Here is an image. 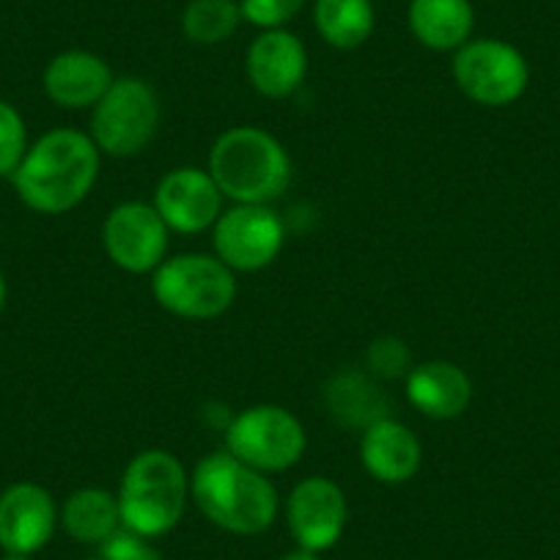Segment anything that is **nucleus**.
Wrapping results in <instances>:
<instances>
[{
    "instance_id": "1",
    "label": "nucleus",
    "mask_w": 560,
    "mask_h": 560,
    "mask_svg": "<svg viewBox=\"0 0 560 560\" xmlns=\"http://www.w3.org/2000/svg\"><path fill=\"white\" fill-rule=\"evenodd\" d=\"M100 149L91 135L52 129L28 147L14 171V187L25 207L42 214H63L85 201L100 176Z\"/></svg>"
},
{
    "instance_id": "2",
    "label": "nucleus",
    "mask_w": 560,
    "mask_h": 560,
    "mask_svg": "<svg viewBox=\"0 0 560 560\" xmlns=\"http://www.w3.org/2000/svg\"><path fill=\"white\" fill-rule=\"evenodd\" d=\"M190 498L214 527L234 536H258L278 520L280 498L267 472L229 451L203 456L190 478Z\"/></svg>"
},
{
    "instance_id": "3",
    "label": "nucleus",
    "mask_w": 560,
    "mask_h": 560,
    "mask_svg": "<svg viewBox=\"0 0 560 560\" xmlns=\"http://www.w3.org/2000/svg\"><path fill=\"white\" fill-rule=\"evenodd\" d=\"M209 174L223 198L269 207L292 185V160L275 135L258 127L225 129L209 152Z\"/></svg>"
},
{
    "instance_id": "4",
    "label": "nucleus",
    "mask_w": 560,
    "mask_h": 560,
    "mask_svg": "<svg viewBox=\"0 0 560 560\" xmlns=\"http://www.w3.org/2000/svg\"><path fill=\"white\" fill-rule=\"evenodd\" d=\"M121 527L147 538L174 530L190 500V476L171 451H140L127 465L118 487Z\"/></svg>"
},
{
    "instance_id": "5",
    "label": "nucleus",
    "mask_w": 560,
    "mask_h": 560,
    "mask_svg": "<svg viewBox=\"0 0 560 560\" xmlns=\"http://www.w3.org/2000/svg\"><path fill=\"white\" fill-rule=\"evenodd\" d=\"M154 300L179 319H214L236 300V272L218 256L185 253L165 258L152 272Z\"/></svg>"
},
{
    "instance_id": "6",
    "label": "nucleus",
    "mask_w": 560,
    "mask_h": 560,
    "mask_svg": "<svg viewBox=\"0 0 560 560\" xmlns=\"http://www.w3.org/2000/svg\"><path fill=\"white\" fill-rule=\"evenodd\" d=\"M160 127V100L140 78H116L94 105L91 140L107 158H135L149 147Z\"/></svg>"
},
{
    "instance_id": "7",
    "label": "nucleus",
    "mask_w": 560,
    "mask_h": 560,
    "mask_svg": "<svg viewBox=\"0 0 560 560\" xmlns=\"http://www.w3.org/2000/svg\"><path fill=\"white\" fill-rule=\"evenodd\" d=\"M305 427L278 404H258L236 415L225 429V451L261 472H283L305 454Z\"/></svg>"
},
{
    "instance_id": "8",
    "label": "nucleus",
    "mask_w": 560,
    "mask_h": 560,
    "mask_svg": "<svg viewBox=\"0 0 560 560\" xmlns=\"http://www.w3.org/2000/svg\"><path fill=\"white\" fill-rule=\"evenodd\" d=\"M451 69L462 94L483 107L514 105L530 83L527 58L500 39H470L456 50Z\"/></svg>"
},
{
    "instance_id": "9",
    "label": "nucleus",
    "mask_w": 560,
    "mask_h": 560,
    "mask_svg": "<svg viewBox=\"0 0 560 560\" xmlns=\"http://www.w3.org/2000/svg\"><path fill=\"white\" fill-rule=\"evenodd\" d=\"M214 256L234 272H258L278 258L283 247V223L272 207L236 203L212 225Z\"/></svg>"
},
{
    "instance_id": "10",
    "label": "nucleus",
    "mask_w": 560,
    "mask_h": 560,
    "mask_svg": "<svg viewBox=\"0 0 560 560\" xmlns=\"http://www.w3.org/2000/svg\"><path fill=\"white\" fill-rule=\"evenodd\" d=\"M171 229L154 203H118L102 225V245L118 269L132 275L154 272L168 258Z\"/></svg>"
},
{
    "instance_id": "11",
    "label": "nucleus",
    "mask_w": 560,
    "mask_h": 560,
    "mask_svg": "<svg viewBox=\"0 0 560 560\" xmlns=\"http://www.w3.org/2000/svg\"><path fill=\"white\" fill-rule=\"evenodd\" d=\"M287 522L298 547L319 555L327 552L347 530V494L325 476L303 478L287 500Z\"/></svg>"
},
{
    "instance_id": "12",
    "label": "nucleus",
    "mask_w": 560,
    "mask_h": 560,
    "mask_svg": "<svg viewBox=\"0 0 560 560\" xmlns=\"http://www.w3.org/2000/svg\"><path fill=\"white\" fill-rule=\"evenodd\" d=\"M154 209L176 234H201L223 214V192L209 171L176 168L160 179Z\"/></svg>"
},
{
    "instance_id": "13",
    "label": "nucleus",
    "mask_w": 560,
    "mask_h": 560,
    "mask_svg": "<svg viewBox=\"0 0 560 560\" xmlns=\"http://www.w3.org/2000/svg\"><path fill=\"white\" fill-rule=\"evenodd\" d=\"M56 500L39 483H12L0 494V547L3 552H39L56 533Z\"/></svg>"
},
{
    "instance_id": "14",
    "label": "nucleus",
    "mask_w": 560,
    "mask_h": 560,
    "mask_svg": "<svg viewBox=\"0 0 560 560\" xmlns=\"http://www.w3.org/2000/svg\"><path fill=\"white\" fill-rule=\"evenodd\" d=\"M245 69L247 80L258 94L269 100H283L303 85L308 74V50L292 31H264L247 47Z\"/></svg>"
},
{
    "instance_id": "15",
    "label": "nucleus",
    "mask_w": 560,
    "mask_h": 560,
    "mask_svg": "<svg viewBox=\"0 0 560 560\" xmlns=\"http://www.w3.org/2000/svg\"><path fill=\"white\" fill-rule=\"evenodd\" d=\"M360 462L365 472L380 483H407L415 478L423 462V448L412 429L393 418H382L363 429L360 438Z\"/></svg>"
},
{
    "instance_id": "16",
    "label": "nucleus",
    "mask_w": 560,
    "mask_h": 560,
    "mask_svg": "<svg viewBox=\"0 0 560 560\" xmlns=\"http://www.w3.org/2000/svg\"><path fill=\"white\" fill-rule=\"evenodd\" d=\"M113 69L89 50H67L45 69V94L67 110L94 107L113 85Z\"/></svg>"
},
{
    "instance_id": "17",
    "label": "nucleus",
    "mask_w": 560,
    "mask_h": 560,
    "mask_svg": "<svg viewBox=\"0 0 560 560\" xmlns=\"http://www.w3.org/2000/svg\"><path fill=\"white\" fill-rule=\"evenodd\" d=\"M407 398L420 415L434 420H454L470 407L472 382L456 363L429 360L412 365L407 374Z\"/></svg>"
},
{
    "instance_id": "18",
    "label": "nucleus",
    "mask_w": 560,
    "mask_h": 560,
    "mask_svg": "<svg viewBox=\"0 0 560 560\" xmlns=\"http://www.w3.org/2000/svg\"><path fill=\"white\" fill-rule=\"evenodd\" d=\"M407 20L415 39L438 52H456L476 28L470 0H412Z\"/></svg>"
},
{
    "instance_id": "19",
    "label": "nucleus",
    "mask_w": 560,
    "mask_h": 560,
    "mask_svg": "<svg viewBox=\"0 0 560 560\" xmlns=\"http://www.w3.org/2000/svg\"><path fill=\"white\" fill-rule=\"evenodd\" d=\"M61 525L74 541L105 544L121 527L118 498L107 489H78L67 498L61 509Z\"/></svg>"
},
{
    "instance_id": "20",
    "label": "nucleus",
    "mask_w": 560,
    "mask_h": 560,
    "mask_svg": "<svg viewBox=\"0 0 560 560\" xmlns=\"http://www.w3.org/2000/svg\"><path fill=\"white\" fill-rule=\"evenodd\" d=\"M314 25L336 50H358L374 34L371 0H316Z\"/></svg>"
},
{
    "instance_id": "21",
    "label": "nucleus",
    "mask_w": 560,
    "mask_h": 560,
    "mask_svg": "<svg viewBox=\"0 0 560 560\" xmlns=\"http://www.w3.org/2000/svg\"><path fill=\"white\" fill-rule=\"evenodd\" d=\"M327 404L343 427H371L385 418V396L363 374H341L327 387Z\"/></svg>"
},
{
    "instance_id": "22",
    "label": "nucleus",
    "mask_w": 560,
    "mask_h": 560,
    "mask_svg": "<svg viewBox=\"0 0 560 560\" xmlns=\"http://www.w3.org/2000/svg\"><path fill=\"white\" fill-rule=\"evenodd\" d=\"M242 20L240 0H190L182 12V31L196 45H223Z\"/></svg>"
},
{
    "instance_id": "23",
    "label": "nucleus",
    "mask_w": 560,
    "mask_h": 560,
    "mask_svg": "<svg viewBox=\"0 0 560 560\" xmlns=\"http://www.w3.org/2000/svg\"><path fill=\"white\" fill-rule=\"evenodd\" d=\"M28 152L25 121L9 102L0 100V176H14Z\"/></svg>"
},
{
    "instance_id": "24",
    "label": "nucleus",
    "mask_w": 560,
    "mask_h": 560,
    "mask_svg": "<svg viewBox=\"0 0 560 560\" xmlns=\"http://www.w3.org/2000/svg\"><path fill=\"white\" fill-rule=\"evenodd\" d=\"M305 7V0H240L242 18L256 28L272 31L292 23Z\"/></svg>"
},
{
    "instance_id": "25",
    "label": "nucleus",
    "mask_w": 560,
    "mask_h": 560,
    "mask_svg": "<svg viewBox=\"0 0 560 560\" xmlns=\"http://www.w3.org/2000/svg\"><path fill=\"white\" fill-rule=\"evenodd\" d=\"M409 369H412V354H409L407 343L398 341V338L385 336L369 347L371 374L385 376V380H398V376H407Z\"/></svg>"
},
{
    "instance_id": "26",
    "label": "nucleus",
    "mask_w": 560,
    "mask_h": 560,
    "mask_svg": "<svg viewBox=\"0 0 560 560\" xmlns=\"http://www.w3.org/2000/svg\"><path fill=\"white\" fill-rule=\"evenodd\" d=\"M100 549L102 558L107 560H163V555L154 547L152 538L138 536V533L127 530V527H118Z\"/></svg>"
},
{
    "instance_id": "27",
    "label": "nucleus",
    "mask_w": 560,
    "mask_h": 560,
    "mask_svg": "<svg viewBox=\"0 0 560 560\" xmlns=\"http://www.w3.org/2000/svg\"><path fill=\"white\" fill-rule=\"evenodd\" d=\"M280 560H322V555L319 552H311V549L298 547V549H292V552L283 555V558H280Z\"/></svg>"
},
{
    "instance_id": "28",
    "label": "nucleus",
    "mask_w": 560,
    "mask_h": 560,
    "mask_svg": "<svg viewBox=\"0 0 560 560\" xmlns=\"http://www.w3.org/2000/svg\"><path fill=\"white\" fill-rule=\"evenodd\" d=\"M3 305H7V280L0 275V314H3Z\"/></svg>"
},
{
    "instance_id": "29",
    "label": "nucleus",
    "mask_w": 560,
    "mask_h": 560,
    "mask_svg": "<svg viewBox=\"0 0 560 560\" xmlns=\"http://www.w3.org/2000/svg\"><path fill=\"white\" fill-rule=\"evenodd\" d=\"M0 560H34L31 555H20V552H7Z\"/></svg>"
},
{
    "instance_id": "30",
    "label": "nucleus",
    "mask_w": 560,
    "mask_h": 560,
    "mask_svg": "<svg viewBox=\"0 0 560 560\" xmlns=\"http://www.w3.org/2000/svg\"><path fill=\"white\" fill-rule=\"evenodd\" d=\"M91 560H107V558H102V555H100V558H91Z\"/></svg>"
}]
</instances>
